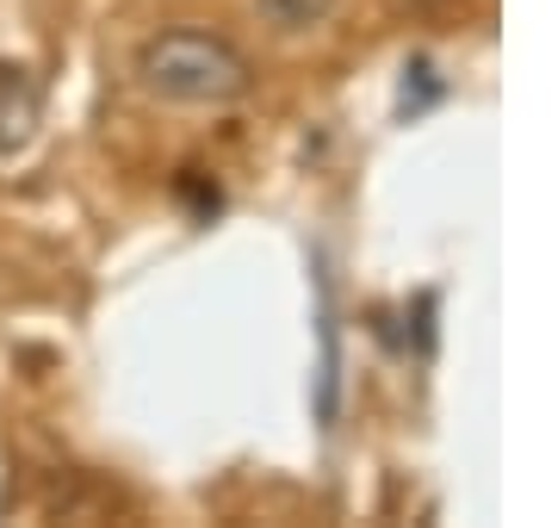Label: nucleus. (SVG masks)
Segmentation results:
<instances>
[{
    "instance_id": "1",
    "label": "nucleus",
    "mask_w": 558,
    "mask_h": 528,
    "mask_svg": "<svg viewBox=\"0 0 558 528\" xmlns=\"http://www.w3.org/2000/svg\"><path fill=\"white\" fill-rule=\"evenodd\" d=\"M137 82L149 100H168V106H230L255 87V69L223 32L168 25L156 38H143Z\"/></svg>"
},
{
    "instance_id": "2",
    "label": "nucleus",
    "mask_w": 558,
    "mask_h": 528,
    "mask_svg": "<svg viewBox=\"0 0 558 528\" xmlns=\"http://www.w3.org/2000/svg\"><path fill=\"white\" fill-rule=\"evenodd\" d=\"M38 124V87L25 69H0V149H20Z\"/></svg>"
},
{
    "instance_id": "3",
    "label": "nucleus",
    "mask_w": 558,
    "mask_h": 528,
    "mask_svg": "<svg viewBox=\"0 0 558 528\" xmlns=\"http://www.w3.org/2000/svg\"><path fill=\"white\" fill-rule=\"evenodd\" d=\"M341 0H255L260 25H274V32H311L336 13Z\"/></svg>"
}]
</instances>
